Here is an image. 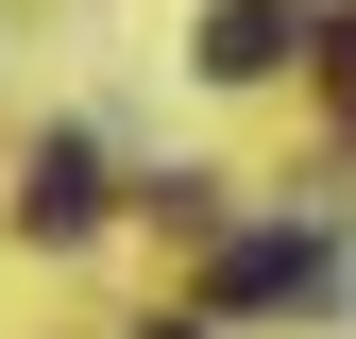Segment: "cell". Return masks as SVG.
<instances>
[{
    "label": "cell",
    "mask_w": 356,
    "mask_h": 339,
    "mask_svg": "<svg viewBox=\"0 0 356 339\" xmlns=\"http://www.w3.org/2000/svg\"><path fill=\"white\" fill-rule=\"evenodd\" d=\"M323 288H339V238H238V254H220V288H204V306L238 322V306H323Z\"/></svg>",
    "instance_id": "obj_1"
},
{
    "label": "cell",
    "mask_w": 356,
    "mask_h": 339,
    "mask_svg": "<svg viewBox=\"0 0 356 339\" xmlns=\"http://www.w3.org/2000/svg\"><path fill=\"white\" fill-rule=\"evenodd\" d=\"M289 51H305V17H289V0H220V17H204V68H220V85H272Z\"/></svg>",
    "instance_id": "obj_2"
},
{
    "label": "cell",
    "mask_w": 356,
    "mask_h": 339,
    "mask_svg": "<svg viewBox=\"0 0 356 339\" xmlns=\"http://www.w3.org/2000/svg\"><path fill=\"white\" fill-rule=\"evenodd\" d=\"M17 221H34V238H85V221H102V153L51 136V153H34V187H17Z\"/></svg>",
    "instance_id": "obj_3"
},
{
    "label": "cell",
    "mask_w": 356,
    "mask_h": 339,
    "mask_svg": "<svg viewBox=\"0 0 356 339\" xmlns=\"http://www.w3.org/2000/svg\"><path fill=\"white\" fill-rule=\"evenodd\" d=\"M323 51H339V102H356V17H339V34H323Z\"/></svg>",
    "instance_id": "obj_4"
},
{
    "label": "cell",
    "mask_w": 356,
    "mask_h": 339,
    "mask_svg": "<svg viewBox=\"0 0 356 339\" xmlns=\"http://www.w3.org/2000/svg\"><path fill=\"white\" fill-rule=\"evenodd\" d=\"M153 339H204V322H153Z\"/></svg>",
    "instance_id": "obj_5"
}]
</instances>
